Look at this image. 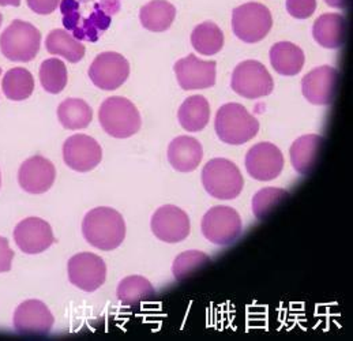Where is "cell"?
Returning <instances> with one entry per match:
<instances>
[{"mask_svg": "<svg viewBox=\"0 0 353 341\" xmlns=\"http://www.w3.org/2000/svg\"><path fill=\"white\" fill-rule=\"evenodd\" d=\"M63 160L72 170L89 172L101 163L103 149L94 138L85 134H75L63 144Z\"/></svg>", "mask_w": 353, "mask_h": 341, "instance_id": "14", "label": "cell"}, {"mask_svg": "<svg viewBox=\"0 0 353 341\" xmlns=\"http://www.w3.org/2000/svg\"><path fill=\"white\" fill-rule=\"evenodd\" d=\"M14 260V251L11 250L8 240L4 236H0V273L11 271Z\"/></svg>", "mask_w": 353, "mask_h": 341, "instance_id": "36", "label": "cell"}, {"mask_svg": "<svg viewBox=\"0 0 353 341\" xmlns=\"http://www.w3.org/2000/svg\"><path fill=\"white\" fill-rule=\"evenodd\" d=\"M29 8L40 15H50L59 7L60 0H26Z\"/></svg>", "mask_w": 353, "mask_h": 341, "instance_id": "35", "label": "cell"}, {"mask_svg": "<svg viewBox=\"0 0 353 341\" xmlns=\"http://www.w3.org/2000/svg\"><path fill=\"white\" fill-rule=\"evenodd\" d=\"M14 240L25 254H40L48 250L55 236L51 226L39 217H29L18 223L14 229Z\"/></svg>", "mask_w": 353, "mask_h": 341, "instance_id": "18", "label": "cell"}, {"mask_svg": "<svg viewBox=\"0 0 353 341\" xmlns=\"http://www.w3.org/2000/svg\"><path fill=\"white\" fill-rule=\"evenodd\" d=\"M191 44L198 54L212 57L223 50L224 33L214 22H203L192 30Z\"/></svg>", "mask_w": 353, "mask_h": 341, "instance_id": "29", "label": "cell"}, {"mask_svg": "<svg viewBox=\"0 0 353 341\" xmlns=\"http://www.w3.org/2000/svg\"><path fill=\"white\" fill-rule=\"evenodd\" d=\"M316 10V0H287V11L296 19H307Z\"/></svg>", "mask_w": 353, "mask_h": 341, "instance_id": "34", "label": "cell"}, {"mask_svg": "<svg viewBox=\"0 0 353 341\" xmlns=\"http://www.w3.org/2000/svg\"><path fill=\"white\" fill-rule=\"evenodd\" d=\"M340 74L332 66H321L311 70L301 79V92L314 106H332L339 90Z\"/></svg>", "mask_w": 353, "mask_h": 341, "instance_id": "11", "label": "cell"}, {"mask_svg": "<svg viewBox=\"0 0 353 341\" xmlns=\"http://www.w3.org/2000/svg\"><path fill=\"white\" fill-rule=\"evenodd\" d=\"M40 82L46 92L51 95H59L64 90L68 75H67V67L63 60L58 57L47 59L40 66Z\"/></svg>", "mask_w": 353, "mask_h": 341, "instance_id": "31", "label": "cell"}, {"mask_svg": "<svg viewBox=\"0 0 353 341\" xmlns=\"http://www.w3.org/2000/svg\"><path fill=\"white\" fill-rule=\"evenodd\" d=\"M325 3H326L329 7L344 10V8H347V7H348L350 0H325Z\"/></svg>", "mask_w": 353, "mask_h": 341, "instance_id": "37", "label": "cell"}, {"mask_svg": "<svg viewBox=\"0 0 353 341\" xmlns=\"http://www.w3.org/2000/svg\"><path fill=\"white\" fill-rule=\"evenodd\" d=\"M1 22H3V15H1V12H0V26H1Z\"/></svg>", "mask_w": 353, "mask_h": 341, "instance_id": "39", "label": "cell"}, {"mask_svg": "<svg viewBox=\"0 0 353 341\" xmlns=\"http://www.w3.org/2000/svg\"><path fill=\"white\" fill-rule=\"evenodd\" d=\"M60 124L67 130L86 128L92 119V107L81 99H67L58 107Z\"/></svg>", "mask_w": 353, "mask_h": 341, "instance_id": "30", "label": "cell"}, {"mask_svg": "<svg viewBox=\"0 0 353 341\" xmlns=\"http://www.w3.org/2000/svg\"><path fill=\"white\" fill-rule=\"evenodd\" d=\"M82 233L93 247L112 251L118 249L125 237V223L118 211L100 206L86 213L82 222Z\"/></svg>", "mask_w": 353, "mask_h": 341, "instance_id": "2", "label": "cell"}, {"mask_svg": "<svg viewBox=\"0 0 353 341\" xmlns=\"http://www.w3.org/2000/svg\"><path fill=\"white\" fill-rule=\"evenodd\" d=\"M214 128L219 138L228 145H243L259 131V121L237 103L224 104L216 115Z\"/></svg>", "mask_w": 353, "mask_h": 341, "instance_id": "3", "label": "cell"}, {"mask_svg": "<svg viewBox=\"0 0 353 341\" xmlns=\"http://www.w3.org/2000/svg\"><path fill=\"white\" fill-rule=\"evenodd\" d=\"M176 17V8L167 0H152L139 11L142 26L150 32L160 33L171 28Z\"/></svg>", "mask_w": 353, "mask_h": 341, "instance_id": "23", "label": "cell"}, {"mask_svg": "<svg viewBox=\"0 0 353 341\" xmlns=\"http://www.w3.org/2000/svg\"><path fill=\"white\" fill-rule=\"evenodd\" d=\"M231 88L239 96L255 100L269 96L274 89V81L261 61L244 60L234 70Z\"/></svg>", "mask_w": 353, "mask_h": 341, "instance_id": "8", "label": "cell"}, {"mask_svg": "<svg viewBox=\"0 0 353 341\" xmlns=\"http://www.w3.org/2000/svg\"><path fill=\"white\" fill-rule=\"evenodd\" d=\"M1 89L8 100L23 101L29 99L34 90V78L29 70L15 67L8 70L3 77Z\"/></svg>", "mask_w": 353, "mask_h": 341, "instance_id": "28", "label": "cell"}, {"mask_svg": "<svg viewBox=\"0 0 353 341\" xmlns=\"http://www.w3.org/2000/svg\"><path fill=\"white\" fill-rule=\"evenodd\" d=\"M217 63L214 60H201L195 55H188L177 60L175 64L177 82L184 90L208 89L216 84Z\"/></svg>", "mask_w": 353, "mask_h": 341, "instance_id": "17", "label": "cell"}, {"mask_svg": "<svg viewBox=\"0 0 353 341\" xmlns=\"http://www.w3.org/2000/svg\"><path fill=\"white\" fill-rule=\"evenodd\" d=\"M202 184L208 194L221 201L240 195L244 179L237 166L227 159H213L202 170Z\"/></svg>", "mask_w": 353, "mask_h": 341, "instance_id": "6", "label": "cell"}, {"mask_svg": "<svg viewBox=\"0 0 353 341\" xmlns=\"http://www.w3.org/2000/svg\"><path fill=\"white\" fill-rule=\"evenodd\" d=\"M203 157L201 142L192 137H176L168 146V162L174 170L179 172H192L196 170Z\"/></svg>", "mask_w": 353, "mask_h": 341, "instance_id": "22", "label": "cell"}, {"mask_svg": "<svg viewBox=\"0 0 353 341\" xmlns=\"http://www.w3.org/2000/svg\"><path fill=\"white\" fill-rule=\"evenodd\" d=\"M99 120L107 134L119 139L135 135L142 124L137 107L120 96L110 97L101 104Z\"/></svg>", "mask_w": 353, "mask_h": 341, "instance_id": "4", "label": "cell"}, {"mask_svg": "<svg viewBox=\"0 0 353 341\" xmlns=\"http://www.w3.org/2000/svg\"><path fill=\"white\" fill-rule=\"evenodd\" d=\"M55 166L46 157L37 155L22 163L18 170V182L29 194H44L55 183Z\"/></svg>", "mask_w": 353, "mask_h": 341, "instance_id": "19", "label": "cell"}, {"mask_svg": "<svg viewBox=\"0 0 353 341\" xmlns=\"http://www.w3.org/2000/svg\"><path fill=\"white\" fill-rule=\"evenodd\" d=\"M203 236L217 246H230L241 235L243 223L240 215L231 206H214L202 219Z\"/></svg>", "mask_w": 353, "mask_h": 341, "instance_id": "9", "label": "cell"}, {"mask_svg": "<svg viewBox=\"0 0 353 341\" xmlns=\"http://www.w3.org/2000/svg\"><path fill=\"white\" fill-rule=\"evenodd\" d=\"M41 47L40 30L29 22L15 19L0 36V51L11 61H30Z\"/></svg>", "mask_w": 353, "mask_h": 341, "instance_id": "5", "label": "cell"}, {"mask_svg": "<svg viewBox=\"0 0 353 341\" xmlns=\"http://www.w3.org/2000/svg\"><path fill=\"white\" fill-rule=\"evenodd\" d=\"M315 41L327 50L341 48L347 40V21L339 12L321 15L312 28Z\"/></svg>", "mask_w": 353, "mask_h": 341, "instance_id": "21", "label": "cell"}, {"mask_svg": "<svg viewBox=\"0 0 353 341\" xmlns=\"http://www.w3.org/2000/svg\"><path fill=\"white\" fill-rule=\"evenodd\" d=\"M273 26L270 10L261 3H245L232 12V29L236 37L247 44L262 41Z\"/></svg>", "mask_w": 353, "mask_h": 341, "instance_id": "7", "label": "cell"}, {"mask_svg": "<svg viewBox=\"0 0 353 341\" xmlns=\"http://www.w3.org/2000/svg\"><path fill=\"white\" fill-rule=\"evenodd\" d=\"M284 164V155L270 142L254 145L245 156V170L252 179L259 182H270L279 177Z\"/></svg>", "mask_w": 353, "mask_h": 341, "instance_id": "13", "label": "cell"}, {"mask_svg": "<svg viewBox=\"0 0 353 341\" xmlns=\"http://www.w3.org/2000/svg\"><path fill=\"white\" fill-rule=\"evenodd\" d=\"M305 57L300 47L290 41H281L270 48V63L284 77L297 75L304 66Z\"/></svg>", "mask_w": 353, "mask_h": 341, "instance_id": "25", "label": "cell"}, {"mask_svg": "<svg viewBox=\"0 0 353 341\" xmlns=\"http://www.w3.org/2000/svg\"><path fill=\"white\" fill-rule=\"evenodd\" d=\"M64 30L79 41L96 43L111 26L121 0H60Z\"/></svg>", "mask_w": 353, "mask_h": 341, "instance_id": "1", "label": "cell"}, {"mask_svg": "<svg viewBox=\"0 0 353 341\" xmlns=\"http://www.w3.org/2000/svg\"><path fill=\"white\" fill-rule=\"evenodd\" d=\"M0 186H1V175H0Z\"/></svg>", "mask_w": 353, "mask_h": 341, "instance_id": "40", "label": "cell"}, {"mask_svg": "<svg viewBox=\"0 0 353 341\" xmlns=\"http://www.w3.org/2000/svg\"><path fill=\"white\" fill-rule=\"evenodd\" d=\"M323 145L325 139L318 134H307L297 138L290 150L294 170L300 175L311 173L322 156Z\"/></svg>", "mask_w": 353, "mask_h": 341, "instance_id": "20", "label": "cell"}, {"mask_svg": "<svg viewBox=\"0 0 353 341\" xmlns=\"http://www.w3.org/2000/svg\"><path fill=\"white\" fill-rule=\"evenodd\" d=\"M130 75V63L118 52H103L96 57L89 68V78L103 90H115Z\"/></svg>", "mask_w": 353, "mask_h": 341, "instance_id": "15", "label": "cell"}, {"mask_svg": "<svg viewBox=\"0 0 353 341\" xmlns=\"http://www.w3.org/2000/svg\"><path fill=\"white\" fill-rule=\"evenodd\" d=\"M117 295L123 306L137 307L152 300L156 295V289L146 277L135 275L124 277L119 283Z\"/></svg>", "mask_w": 353, "mask_h": 341, "instance_id": "26", "label": "cell"}, {"mask_svg": "<svg viewBox=\"0 0 353 341\" xmlns=\"http://www.w3.org/2000/svg\"><path fill=\"white\" fill-rule=\"evenodd\" d=\"M0 6H3V7H6V6L18 7V6H21V0H0Z\"/></svg>", "mask_w": 353, "mask_h": 341, "instance_id": "38", "label": "cell"}, {"mask_svg": "<svg viewBox=\"0 0 353 341\" xmlns=\"http://www.w3.org/2000/svg\"><path fill=\"white\" fill-rule=\"evenodd\" d=\"M288 198H290V193L284 188H277V187L262 188L252 198V213L256 219L263 220Z\"/></svg>", "mask_w": 353, "mask_h": 341, "instance_id": "32", "label": "cell"}, {"mask_svg": "<svg viewBox=\"0 0 353 341\" xmlns=\"http://www.w3.org/2000/svg\"><path fill=\"white\" fill-rule=\"evenodd\" d=\"M46 48L51 55L64 57L70 63H78L85 57V46L64 29L52 30L46 40Z\"/></svg>", "mask_w": 353, "mask_h": 341, "instance_id": "27", "label": "cell"}, {"mask_svg": "<svg viewBox=\"0 0 353 341\" xmlns=\"http://www.w3.org/2000/svg\"><path fill=\"white\" fill-rule=\"evenodd\" d=\"M0 75H1V68H0Z\"/></svg>", "mask_w": 353, "mask_h": 341, "instance_id": "41", "label": "cell"}, {"mask_svg": "<svg viewBox=\"0 0 353 341\" xmlns=\"http://www.w3.org/2000/svg\"><path fill=\"white\" fill-rule=\"evenodd\" d=\"M154 236L165 243H179L184 240L191 231L188 215L175 205L159 208L150 220Z\"/></svg>", "mask_w": 353, "mask_h": 341, "instance_id": "16", "label": "cell"}, {"mask_svg": "<svg viewBox=\"0 0 353 341\" xmlns=\"http://www.w3.org/2000/svg\"><path fill=\"white\" fill-rule=\"evenodd\" d=\"M210 264V258L198 250L179 254L172 264V273L177 282H184Z\"/></svg>", "mask_w": 353, "mask_h": 341, "instance_id": "33", "label": "cell"}, {"mask_svg": "<svg viewBox=\"0 0 353 341\" xmlns=\"http://www.w3.org/2000/svg\"><path fill=\"white\" fill-rule=\"evenodd\" d=\"M55 324V317L47 304L37 299L25 300L14 313V328L19 335L44 336Z\"/></svg>", "mask_w": 353, "mask_h": 341, "instance_id": "12", "label": "cell"}, {"mask_svg": "<svg viewBox=\"0 0 353 341\" xmlns=\"http://www.w3.org/2000/svg\"><path fill=\"white\" fill-rule=\"evenodd\" d=\"M68 280L85 292H94L105 283L107 265L93 253H79L68 261Z\"/></svg>", "mask_w": 353, "mask_h": 341, "instance_id": "10", "label": "cell"}, {"mask_svg": "<svg viewBox=\"0 0 353 341\" xmlns=\"http://www.w3.org/2000/svg\"><path fill=\"white\" fill-rule=\"evenodd\" d=\"M177 119L185 131H202L210 120V104L203 96H191L180 106Z\"/></svg>", "mask_w": 353, "mask_h": 341, "instance_id": "24", "label": "cell"}]
</instances>
